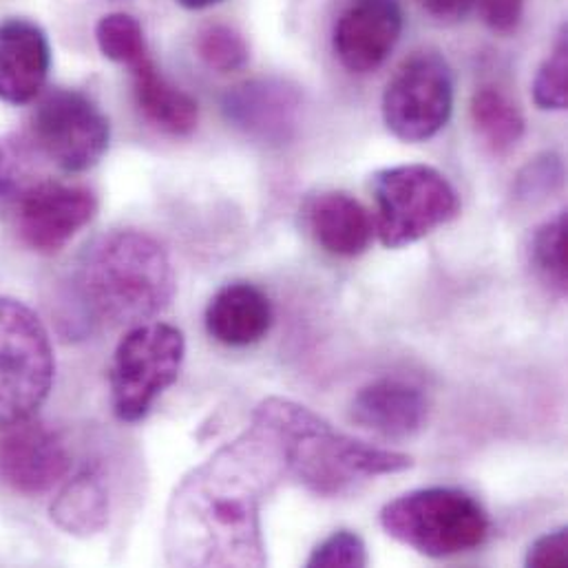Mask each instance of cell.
Instances as JSON below:
<instances>
[{
    "instance_id": "cell-1",
    "label": "cell",
    "mask_w": 568,
    "mask_h": 568,
    "mask_svg": "<svg viewBox=\"0 0 568 568\" xmlns=\"http://www.w3.org/2000/svg\"><path fill=\"white\" fill-rule=\"evenodd\" d=\"M285 480L268 436L248 429L195 467L175 489L164 525L173 567H266L262 507Z\"/></svg>"
},
{
    "instance_id": "cell-2",
    "label": "cell",
    "mask_w": 568,
    "mask_h": 568,
    "mask_svg": "<svg viewBox=\"0 0 568 568\" xmlns=\"http://www.w3.org/2000/svg\"><path fill=\"white\" fill-rule=\"evenodd\" d=\"M64 284V329L84 336L98 327L140 325L164 312L175 296V271L160 242L120 229L95 237Z\"/></svg>"
},
{
    "instance_id": "cell-3",
    "label": "cell",
    "mask_w": 568,
    "mask_h": 568,
    "mask_svg": "<svg viewBox=\"0 0 568 568\" xmlns=\"http://www.w3.org/2000/svg\"><path fill=\"white\" fill-rule=\"evenodd\" d=\"M253 423L273 443L285 478L314 496H341L365 480L400 474L414 465L407 454L352 438L290 398H266L255 409Z\"/></svg>"
},
{
    "instance_id": "cell-4",
    "label": "cell",
    "mask_w": 568,
    "mask_h": 568,
    "mask_svg": "<svg viewBox=\"0 0 568 568\" xmlns=\"http://www.w3.org/2000/svg\"><path fill=\"white\" fill-rule=\"evenodd\" d=\"M381 527L425 558L443 560L483 547L491 523L485 507L456 487L407 491L381 509Z\"/></svg>"
},
{
    "instance_id": "cell-5",
    "label": "cell",
    "mask_w": 568,
    "mask_h": 568,
    "mask_svg": "<svg viewBox=\"0 0 568 568\" xmlns=\"http://www.w3.org/2000/svg\"><path fill=\"white\" fill-rule=\"evenodd\" d=\"M376 200V233L385 248H405L460 213L454 184L434 166L403 164L372 178Z\"/></svg>"
},
{
    "instance_id": "cell-6",
    "label": "cell",
    "mask_w": 568,
    "mask_h": 568,
    "mask_svg": "<svg viewBox=\"0 0 568 568\" xmlns=\"http://www.w3.org/2000/svg\"><path fill=\"white\" fill-rule=\"evenodd\" d=\"M186 338L171 323H140L122 336L109 369L111 407L120 423H140L178 381Z\"/></svg>"
},
{
    "instance_id": "cell-7",
    "label": "cell",
    "mask_w": 568,
    "mask_h": 568,
    "mask_svg": "<svg viewBox=\"0 0 568 568\" xmlns=\"http://www.w3.org/2000/svg\"><path fill=\"white\" fill-rule=\"evenodd\" d=\"M47 327L24 303L0 296V429L31 418L53 385Z\"/></svg>"
},
{
    "instance_id": "cell-8",
    "label": "cell",
    "mask_w": 568,
    "mask_h": 568,
    "mask_svg": "<svg viewBox=\"0 0 568 568\" xmlns=\"http://www.w3.org/2000/svg\"><path fill=\"white\" fill-rule=\"evenodd\" d=\"M387 131L409 144L436 138L454 111V73L438 51H416L389 78L383 91Z\"/></svg>"
},
{
    "instance_id": "cell-9",
    "label": "cell",
    "mask_w": 568,
    "mask_h": 568,
    "mask_svg": "<svg viewBox=\"0 0 568 568\" xmlns=\"http://www.w3.org/2000/svg\"><path fill=\"white\" fill-rule=\"evenodd\" d=\"M36 146L62 171L93 169L111 142V124L102 109L78 89H51L31 118Z\"/></svg>"
},
{
    "instance_id": "cell-10",
    "label": "cell",
    "mask_w": 568,
    "mask_h": 568,
    "mask_svg": "<svg viewBox=\"0 0 568 568\" xmlns=\"http://www.w3.org/2000/svg\"><path fill=\"white\" fill-rule=\"evenodd\" d=\"M98 213L95 195L75 184L40 182L20 193L16 204V233L40 255L62 251Z\"/></svg>"
},
{
    "instance_id": "cell-11",
    "label": "cell",
    "mask_w": 568,
    "mask_h": 568,
    "mask_svg": "<svg viewBox=\"0 0 568 568\" xmlns=\"http://www.w3.org/2000/svg\"><path fill=\"white\" fill-rule=\"evenodd\" d=\"M71 469V454L58 432L38 420L4 427L0 436V480L20 496H42Z\"/></svg>"
},
{
    "instance_id": "cell-12",
    "label": "cell",
    "mask_w": 568,
    "mask_h": 568,
    "mask_svg": "<svg viewBox=\"0 0 568 568\" xmlns=\"http://www.w3.org/2000/svg\"><path fill=\"white\" fill-rule=\"evenodd\" d=\"M301 93L282 78H255L229 89L222 98L224 118L246 138L282 146L296 135Z\"/></svg>"
},
{
    "instance_id": "cell-13",
    "label": "cell",
    "mask_w": 568,
    "mask_h": 568,
    "mask_svg": "<svg viewBox=\"0 0 568 568\" xmlns=\"http://www.w3.org/2000/svg\"><path fill=\"white\" fill-rule=\"evenodd\" d=\"M400 33L398 0H349L334 22L332 47L347 71L369 73L387 60Z\"/></svg>"
},
{
    "instance_id": "cell-14",
    "label": "cell",
    "mask_w": 568,
    "mask_h": 568,
    "mask_svg": "<svg viewBox=\"0 0 568 568\" xmlns=\"http://www.w3.org/2000/svg\"><path fill=\"white\" fill-rule=\"evenodd\" d=\"M429 403L425 394L396 378L374 381L356 392L349 403V420L387 440H405L425 429Z\"/></svg>"
},
{
    "instance_id": "cell-15",
    "label": "cell",
    "mask_w": 568,
    "mask_h": 568,
    "mask_svg": "<svg viewBox=\"0 0 568 568\" xmlns=\"http://www.w3.org/2000/svg\"><path fill=\"white\" fill-rule=\"evenodd\" d=\"M49 67V40L36 22L24 18L0 22V102L20 106L36 100Z\"/></svg>"
},
{
    "instance_id": "cell-16",
    "label": "cell",
    "mask_w": 568,
    "mask_h": 568,
    "mask_svg": "<svg viewBox=\"0 0 568 568\" xmlns=\"http://www.w3.org/2000/svg\"><path fill=\"white\" fill-rule=\"evenodd\" d=\"M301 220L307 235L334 257H358L374 240V222L367 209L343 191H321L301 206Z\"/></svg>"
},
{
    "instance_id": "cell-17",
    "label": "cell",
    "mask_w": 568,
    "mask_h": 568,
    "mask_svg": "<svg viewBox=\"0 0 568 568\" xmlns=\"http://www.w3.org/2000/svg\"><path fill=\"white\" fill-rule=\"evenodd\" d=\"M206 332L226 347H248L266 338L273 327L268 294L248 282L224 285L206 305Z\"/></svg>"
},
{
    "instance_id": "cell-18",
    "label": "cell",
    "mask_w": 568,
    "mask_h": 568,
    "mask_svg": "<svg viewBox=\"0 0 568 568\" xmlns=\"http://www.w3.org/2000/svg\"><path fill=\"white\" fill-rule=\"evenodd\" d=\"M133 95L144 118L160 131L186 138L197 129L200 106L195 98L173 84L149 58L131 67Z\"/></svg>"
},
{
    "instance_id": "cell-19",
    "label": "cell",
    "mask_w": 568,
    "mask_h": 568,
    "mask_svg": "<svg viewBox=\"0 0 568 568\" xmlns=\"http://www.w3.org/2000/svg\"><path fill=\"white\" fill-rule=\"evenodd\" d=\"M111 500L102 474L87 467L64 483L51 505V520L73 538H93L109 525Z\"/></svg>"
},
{
    "instance_id": "cell-20",
    "label": "cell",
    "mask_w": 568,
    "mask_h": 568,
    "mask_svg": "<svg viewBox=\"0 0 568 568\" xmlns=\"http://www.w3.org/2000/svg\"><path fill=\"white\" fill-rule=\"evenodd\" d=\"M471 120L487 146L505 155L525 135V115L514 100L496 87H483L471 98Z\"/></svg>"
},
{
    "instance_id": "cell-21",
    "label": "cell",
    "mask_w": 568,
    "mask_h": 568,
    "mask_svg": "<svg viewBox=\"0 0 568 568\" xmlns=\"http://www.w3.org/2000/svg\"><path fill=\"white\" fill-rule=\"evenodd\" d=\"M568 222L562 211L554 220L536 229L529 246L531 268L536 277L556 296H567L568 290Z\"/></svg>"
},
{
    "instance_id": "cell-22",
    "label": "cell",
    "mask_w": 568,
    "mask_h": 568,
    "mask_svg": "<svg viewBox=\"0 0 568 568\" xmlns=\"http://www.w3.org/2000/svg\"><path fill=\"white\" fill-rule=\"evenodd\" d=\"M95 40L104 58L129 69L149 58L142 24L129 13H106L95 24Z\"/></svg>"
},
{
    "instance_id": "cell-23",
    "label": "cell",
    "mask_w": 568,
    "mask_h": 568,
    "mask_svg": "<svg viewBox=\"0 0 568 568\" xmlns=\"http://www.w3.org/2000/svg\"><path fill=\"white\" fill-rule=\"evenodd\" d=\"M197 53L202 62L217 73L240 71L251 60L246 38L229 24H209L197 36Z\"/></svg>"
},
{
    "instance_id": "cell-24",
    "label": "cell",
    "mask_w": 568,
    "mask_h": 568,
    "mask_svg": "<svg viewBox=\"0 0 568 568\" xmlns=\"http://www.w3.org/2000/svg\"><path fill=\"white\" fill-rule=\"evenodd\" d=\"M534 102L542 111H565L568 106L567 27L534 80Z\"/></svg>"
},
{
    "instance_id": "cell-25",
    "label": "cell",
    "mask_w": 568,
    "mask_h": 568,
    "mask_svg": "<svg viewBox=\"0 0 568 568\" xmlns=\"http://www.w3.org/2000/svg\"><path fill=\"white\" fill-rule=\"evenodd\" d=\"M565 180V164L556 153H542L534 158L520 173L514 184V197L520 204H540L549 200Z\"/></svg>"
},
{
    "instance_id": "cell-26",
    "label": "cell",
    "mask_w": 568,
    "mask_h": 568,
    "mask_svg": "<svg viewBox=\"0 0 568 568\" xmlns=\"http://www.w3.org/2000/svg\"><path fill=\"white\" fill-rule=\"evenodd\" d=\"M305 565L310 568H363L369 565V554L356 531L338 529L312 549Z\"/></svg>"
},
{
    "instance_id": "cell-27",
    "label": "cell",
    "mask_w": 568,
    "mask_h": 568,
    "mask_svg": "<svg viewBox=\"0 0 568 568\" xmlns=\"http://www.w3.org/2000/svg\"><path fill=\"white\" fill-rule=\"evenodd\" d=\"M568 560V531L556 529L551 534L540 536L527 551V567H565Z\"/></svg>"
},
{
    "instance_id": "cell-28",
    "label": "cell",
    "mask_w": 568,
    "mask_h": 568,
    "mask_svg": "<svg viewBox=\"0 0 568 568\" xmlns=\"http://www.w3.org/2000/svg\"><path fill=\"white\" fill-rule=\"evenodd\" d=\"M480 11L489 29L511 33L523 20L525 0H480Z\"/></svg>"
},
{
    "instance_id": "cell-29",
    "label": "cell",
    "mask_w": 568,
    "mask_h": 568,
    "mask_svg": "<svg viewBox=\"0 0 568 568\" xmlns=\"http://www.w3.org/2000/svg\"><path fill=\"white\" fill-rule=\"evenodd\" d=\"M22 178V160L13 144L0 140V209L18 193Z\"/></svg>"
},
{
    "instance_id": "cell-30",
    "label": "cell",
    "mask_w": 568,
    "mask_h": 568,
    "mask_svg": "<svg viewBox=\"0 0 568 568\" xmlns=\"http://www.w3.org/2000/svg\"><path fill=\"white\" fill-rule=\"evenodd\" d=\"M436 20H460L476 0H416Z\"/></svg>"
},
{
    "instance_id": "cell-31",
    "label": "cell",
    "mask_w": 568,
    "mask_h": 568,
    "mask_svg": "<svg viewBox=\"0 0 568 568\" xmlns=\"http://www.w3.org/2000/svg\"><path fill=\"white\" fill-rule=\"evenodd\" d=\"M182 7L186 9H206V7H213V4H220L222 0H178Z\"/></svg>"
}]
</instances>
